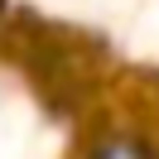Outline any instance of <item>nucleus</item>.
<instances>
[{
  "mask_svg": "<svg viewBox=\"0 0 159 159\" xmlns=\"http://www.w3.org/2000/svg\"><path fill=\"white\" fill-rule=\"evenodd\" d=\"M77 159H159V145H154L149 130L111 120V125H97L87 135V145H82Z\"/></svg>",
  "mask_w": 159,
  "mask_h": 159,
  "instance_id": "nucleus-1",
  "label": "nucleus"
}]
</instances>
